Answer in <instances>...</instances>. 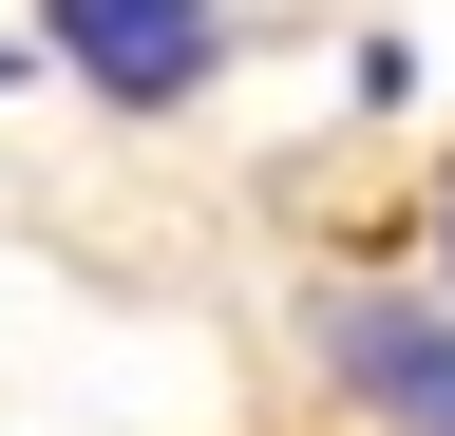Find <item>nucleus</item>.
<instances>
[{"mask_svg":"<svg viewBox=\"0 0 455 436\" xmlns=\"http://www.w3.org/2000/svg\"><path fill=\"white\" fill-rule=\"evenodd\" d=\"M38 58L95 115H190L228 76V0H38Z\"/></svg>","mask_w":455,"mask_h":436,"instance_id":"f03ea898","label":"nucleus"},{"mask_svg":"<svg viewBox=\"0 0 455 436\" xmlns=\"http://www.w3.org/2000/svg\"><path fill=\"white\" fill-rule=\"evenodd\" d=\"M436 247H455V190H436Z\"/></svg>","mask_w":455,"mask_h":436,"instance_id":"7ed1b4c3","label":"nucleus"},{"mask_svg":"<svg viewBox=\"0 0 455 436\" xmlns=\"http://www.w3.org/2000/svg\"><path fill=\"white\" fill-rule=\"evenodd\" d=\"M0 76H20V38H0Z\"/></svg>","mask_w":455,"mask_h":436,"instance_id":"20e7f679","label":"nucleus"},{"mask_svg":"<svg viewBox=\"0 0 455 436\" xmlns=\"http://www.w3.org/2000/svg\"><path fill=\"white\" fill-rule=\"evenodd\" d=\"M304 361L379 436H455V304H418V285H304Z\"/></svg>","mask_w":455,"mask_h":436,"instance_id":"f257e3e1","label":"nucleus"}]
</instances>
